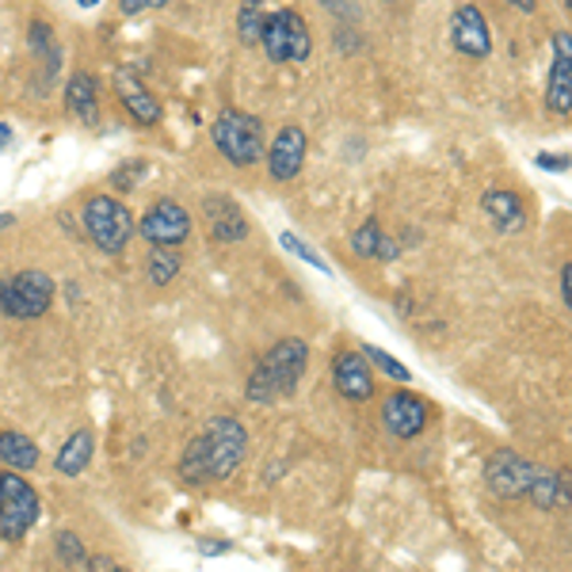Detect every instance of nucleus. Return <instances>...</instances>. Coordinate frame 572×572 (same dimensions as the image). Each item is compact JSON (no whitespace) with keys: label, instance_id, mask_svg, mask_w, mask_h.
I'll list each match as a JSON object with an SVG mask.
<instances>
[{"label":"nucleus","instance_id":"nucleus-5","mask_svg":"<svg viewBox=\"0 0 572 572\" xmlns=\"http://www.w3.org/2000/svg\"><path fill=\"white\" fill-rule=\"evenodd\" d=\"M43 516V500L23 477L12 470H0V538L4 542H20Z\"/></svg>","mask_w":572,"mask_h":572},{"label":"nucleus","instance_id":"nucleus-14","mask_svg":"<svg viewBox=\"0 0 572 572\" xmlns=\"http://www.w3.org/2000/svg\"><path fill=\"white\" fill-rule=\"evenodd\" d=\"M203 218L214 240L222 245H234V240L248 237V218L240 214V206L229 195H206L203 198Z\"/></svg>","mask_w":572,"mask_h":572},{"label":"nucleus","instance_id":"nucleus-17","mask_svg":"<svg viewBox=\"0 0 572 572\" xmlns=\"http://www.w3.org/2000/svg\"><path fill=\"white\" fill-rule=\"evenodd\" d=\"M481 203H485V214L500 234H519L527 226V206L516 191H488Z\"/></svg>","mask_w":572,"mask_h":572},{"label":"nucleus","instance_id":"nucleus-12","mask_svg":"<svg viewBox=\"0 0 572 572\" xmlns=\"http://www.w3.org/2000/svg\"><path fill=\"white\" fill-rule=\"evenodd\" d=\"M546 107L553 115L572 111V35L558 31L553 35V69H550V88H546Z\"/></svg>","mask_w":572,"mask_h":572},{"label":"nucleus","instance_id":"nucleus-27","mask_svg":"<svg viewBox=\"0 0 572 572\" xmlns=\"http://www.w3.org/2000/svg\"><path fill=\"white\" fill-rule=\"evenodd\" d=\"M57 558L65 561V565H88V553H85V546H80V538L77 535H69V530H62L57 535Z\"/></svg>","mask_w":572,"mask_h":572},{"label":"nucleus","instance_id":"nucleus-25","mask_svg":"<svg viewBox=\"0 0 572 572\" xmlns=\"http://www.w3.org/2000/svg\"><path fill=\"white\" fill-rule=\"evenodd\" d=\"M363 359H367V363H375V367H378L386 378L404 381V386H409V381H412V370L404 367V363H397L389 352H381V347H375V344H367V347H363Z\"/></svg>","mask_w":572,"mask_h":572},{"label":"nucleus","instance_id":"nucleus-18","mask_svg":"<svg viewBox=\"0 0 572 572\" xmlns=\"http://www.w3.org/2000/svg\"><path fill=\"white\" fill-rule=\"evenodd\" d=\"M527 496H530V500H535L542 511L569 508V477H565V474H553V470H535Z\"/></svg>","mask_w":572,"mask_h":572},{"label":"nucleus","instance_id":"nucleus-16","mask_svg":"<svg viewBox=\"0 0 572 572\" xmlns=\"http://www.w3.org/2000/svg\"><path fill=\"white\" fill-rule=\"evenodd\" d=\"M115 96H119V104L134 115V122H142V127H157V122H161V104L145 93V85L138 77L119 73V77H115Z\"/></svg>","mask_w":572,"mask_h":572},{"label":"nucleus","instance_id":"nucleus-33","mask_svg":"<svg viewBox=\"0 0 572 572\" xmlns=\"http://www.w3.org/2000/svg\"><path fill=\"white\" fill-rule=\"evenodd\" d=\"M77 4H80V8H96L99 0H77Z\"/></svg>","mask_w":572,"mask_h":572},{"label":"nucleus","instance_id":"nucleus-22","mask_svg":"<svg viewBox=\"0 0 572 572\" xmlns=\"http://www.w3.org/2000/svg\"><path fill=\"white\" fill-rule=\"evenodd\" d=\"M352 248L363 256V260H397V245H393V240H386V234H381V226H378V218H367L359 229H355Z\"/></svg>","mask_w":572,"mask_h":572},{"label":"nucleus","instance_id":"nucleus-32","mask_svg":"<svg viewBox=\"0 0 572 572\" xmlns=\"http://www.w3.org/2000/svg\"><path fill=\"white\" fill-rule=\"evenodd\" d=\"M508 4H516L519 12H535V8H538V0H508Z\"/></svg>","mask_w":572,"mask_h":572},{"label":"nucleus","instance_id":"nucleus-19","mask_svg":"<svg viewBox=\"0 0 572 572\" xmlns=\"http://www.w3.org/2000/svg\"><path fill=\"white\" fill-rule=\"evenodd\" d=\"M65 107L77 115L80 122H93L96 119V107H99V80L93 73H73L69 85H65Z\"/></svg>","mask_w":572,"mask_h":572},{"label":"nucleus","instance_id":"nucleus-6","mask_svg":"<svg viewBox=\"0 0 572 572\" xmlns=\"http://www.w3.org/2000/svg\"><path fill=\"white\" fill-rule=\"evenodd\" d=\"M54 302V279L46 271H20L12 279H0V313L15 321L43 317Z\"/></svg>","mask_w":572,"mask_h":572},{"label":"nucleus","instance_id":"nucleus-11","mask_svg":"<svg viewBox=\"0 0 572 572\" xmlns=\"http://www.w3.org/2000/svg\"><path fill=\"white\" fill-rule=\"evenodd\" d=\"M305 149H310V142H305V130L302 127H283L276 138H271L268 145V172L271 180H279V184H290V180L302 172L305 164Z\"/></svg>","mask_w":572,"mask_h":572},{"label":"nucleus","instance_id":"nucleus-15","mask_svg":"<svg viewBox=\"0 0 572 572\" xmlns=\"http://www.w3.org/2000/svg\"><path fill=\"white\" fill-rule=\"evenodd\" d=\"M333 386L347 401H370V397H375V378H370V367L359 352H336Z\"/></svg>","mask_w":572,"mask_h":572},{"label":"nucleus","instance_id":"nucleus-3","mask_svg":"<svg viewBox=\"0 0 572 572\" xmlns=\"http://www.w3.org/2000/svg\"><path fill=\"white\" fill-rule=\"evenodd\" d=\"M218 153L237 169H252L256 161H263L268 153V138H263V119L248 111H222L218 122L211 130Z\"/></svg>","mask_w":572,"mask_h":572},{"label":"nucleus","instance_id":"nucleus-20","mask_svg":"<svg viewBox=\"0 0 572 572\" xmlns=\"http://www.w3.org/2000/svg\"><path fill=\"white\" fill-rule=\"evenodd\" d=\"M93 431H73L69 439H65V446L57 451L54 458V470L62 477H80L88 470V462H93Z\"/></svg>","mask_w":572,"mask_h":572},{"label":"nucleus","instance_id":"nucleus-31","mask_svg":"<svg viewBox=\"0 0 572 572\" xmlns=\"http://www.w3.org/2000/svg\"><path fill=\"white\" fill-rule=\"evenodd\" d=\"M88 565L93 569H119V561L115 558H88Z\"/></svg>","mask_w":572,"mask_h":572},{"label":"nucleus","instance_id":"nucleus-26","mask_svg":"<svg viewBox=\"0 0 572 572\" xmlns=\"http://www.w3.org/2000/svg\"><path fill=\"white\" fill-rule=\"evenodd\" d=\"M279 245H283V252L298 256V260H305V263H313V268H317V271H325V276H328V271H333L325 260H321L317 252H313L310 245H305L302 237H298V234H290V229H283V234H279Z\"/></svg>","mask_w":572,"mask_h":572},{"label":"nucleus","instance_id":"nucleus-29","mask_svg":"<svg viewBox=\"0 0 572 572\" xmlns=\"http://www.w3.org/2000/svg\"><path fill=\"white\" fill-rule=\"evenodd\" d=\"M538 169H550V172H565L569 169V157H553V153H538L535 157Z\"/></svg>","mask_w":572,"mask_h":572},{"label":"nucleus","instance_id":"nucleus-7","mask_svg":"<svg viewBox=\"0 0 572 572\" xmlns=\"http://www.w3.org/2000/svg\"><path fill=\"white\" fill-rule=\"evenodd\" d=\"M260 46L268 50V57L276 65L287 62H305L310 57V28L305 20L294 12V8H283V12H271L263 15V28H260Z\"/></svg>","mask_w":572,"mask_h":572},{"label":"nucleus","instance_id":"nucleus-1","mask_svg":"<svg viewBox=\"0 0 572 572\" xmlns=\"http://www.w3.org/2000/svg\"><path fill=\"white\" fill-rule=\"evenodd\" d=\"M248 431L237 424L234 417H214L203 428V435H195L187 443L184 458H180V477L187 485H214L237 474V466L245 462Z\"/></svg>","mask_w":572,"mask_h":572},{"label":"nucleus","instance_id":"nucleus-21","mask_svg":"<svg viewBox=\"0 0 572 572\" xmlns=\"http://www.w3.org/2000/svg\"><path fill=\"white\" fill-rule=\"evenodd\" d=\"M0 466L8 470H35L39 466V446L23 431H0Z\"/></svg>","mask_w":572,"mask_h":572},{"label":"nucleus","instance_id":"nucleus-30","mask_svg":"<svg viewBox=\"0 0 572 572\" xmlns=\"http://www.w3.org/2000/svg\"><path fill=\"white\" fill-rule=\"evenodd\" d=\"M569 287H572V268H569V263H565V268H561V298H565V305L572 302Z\"/></svg>","mask_w":572,"mask_h":572},{"label":"nucleus","instance_id":"nucleus-13","mask_svg":"<svg viewBox=\"0 0 572 572\" xmlns=\"http://www.w3.org/2000/svg\"><path fill=\"white\" fill-rule=\"evenodd\" d=\"M451 39H454V50L462 57H488L493 50V35H488V20L481 15L477 4H462L451 20Z\"/></svg>","mask_w":572,"mask_h":572},{"label":"nucleus","instance_id":"nucleus-23","mask_svg":"<svg viewBox=\"0 0 572 572\" xmlns=\"http://www.w3.org/2000/svg\"><path fill=\"white\" fill-rule=\"evenodd\" d=\"M176 271H180V256L172 252V248L153 245V256H149V283H153V287L172 283V279H176Z\"/></svg>","mask_w":572,"mask_h":572},{"label":"nucleus","instance_id":"nucleus-8","mask_svg":"<svg viewBox=\"0 0 572 572\" xmlns=\"http://www.w3.org/2000/svg\"><path fill=\"white\" fill-rule=\"evenodd\" d=\"M535 470L538 466L535 462H527L524 454L496 451L493 458L485 462V485H488V493L500 496V500H519V496H527Z\"/></svg>","mask_w":572,"mask_h":572},{"label":"nucleus","instance_id":"nucleus-9","mask_svg":"<svg viewBox=\"0 0 572 572\" xmlns=\"http://www.w3.org/2000/svg\"><path fill=\"white\" fill-rule=\"evenodd\" d=\"M381 424L397 439H417L431 424V409L424 397H417L412 389H397L381 401Z\"/></svg>","mask_w":572,"mask_h":572},{"label":"nucleus","instance_id":"nucleus-28","mask_svg":"<svg viewBox=\"0 0 572 572\" xmlns=\"http://www.w3.org/2000/svg\"><path fill=\"white\" fill-rule=\"evenodd\" d=\"M169 0H119L122 15H138V12H149V8H164Z\"/></svg>","mask_w":572,"mask_h":572},{"label":"nucleus","instance_id":"nucleus-4","mask_svg":"<svg viewBox=\"0 0 572 572\" xmlns=\"http://www.w3.org/2000/svg\"><path fill=\"white\" fill-rule=\"evenodd\" d=\"M85 234L93 237V245L107 256H119L134 237V214L127 211V203H119L115 195H93L80 211Z\"/></svg>","mask_w":572,"mask_h":572},{"label":"nucleus","instance_id":"nucleus-24","mask_svg":"<svg viewBox=\"0 0 572 572\" xmlns=\"http://www.w3.org/2000/svg\"><path fill=\"white\" fill-rule=\"evenodd\" d=\"M260 28H263V0H245L237 15V31H240V43H260Z\"/></svg>","mask_w":572,"mask_h":572},{"label":"nucleus","instance_id":"nucleus-10","mask_svg":"<svg viewBox=\"0 0 572 572\" xmlns=\"http://www.w3.org/2000/svg\"><path fill=\"white\" fill-rule=\"evenodd\" d=\"M142 237L149 240V245H161V248H176L184 245V240L191 237V218L187 211L180 203H172V198H161V203L153 206V211L142 218Z\"/></svg>","mask_w":572,"mask_h":572},{"label":"nucleus","instance_id":"nucleus-2","mask_svg":"<svg viewBox=\"0 0 572 572\" xmlns=\"http://www.w3.org/2000/svg\"><path fill=\"white\" fill-rule=\"evenodd\" d=\"M305 363H310V347H305V339H298V336L279 339V344L256 363L252 375H248V386H245L248 401L276 404V401H283V397H290L305 375Z\"/></svg>","mask_w":572,"mask_h":572}]
</instances>
